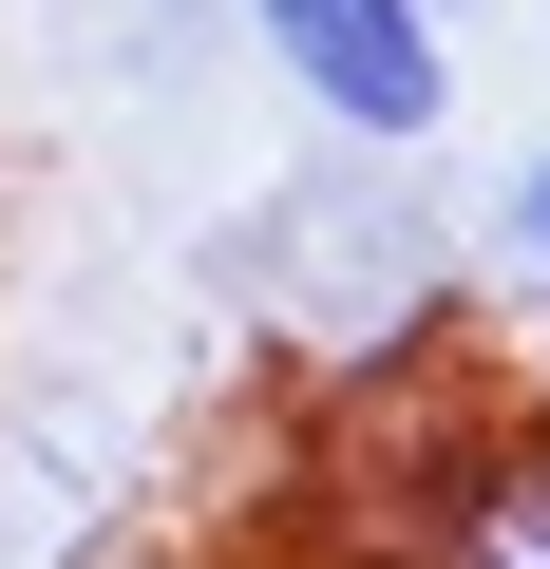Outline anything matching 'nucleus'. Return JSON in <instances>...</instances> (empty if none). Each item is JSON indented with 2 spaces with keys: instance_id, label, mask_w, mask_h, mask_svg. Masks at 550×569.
<instances>
[{
  "instance_id": "obj_4",
  "label": "nucleus",
  "mask_w": 550,
  "mask_h": 569,
  "mask_svg": "<svg viewBox=\"0 0 550 569\" xmlns=\"http://www.w3.org/2000/svg\"><path fill=\"white\" fill-rule=\"evenodd\" d=\"M58 39H77L114 96H190L209 58H247V39H228V0H58Z\"/></svg>"
},
{
  "instance_id": "obj_6",
  "label": "nucleus",
  "mask_w": 550,
  "mask_h": 569,
  "mask_svg": "<svg viewBox=\"0 0 550 569\" xmlns=\"http://www.w3.org/2000/svg\"><path fill=\"white\" fill-rule=\"evenodd\" d=\"M437 20H474V0H437Z\"/></svg>"
},
{
  "instance_id": "obj_5",
  "label": "nucleus",
  "mask_w": 550,
  "mask_h": 569,
  "mask_svg": "<svg viewBox=\"0 0 550 569\" xmlns=\"http://www.w3.org/2000/svg\"><path fill=\"white\" fill-rule=\"evenodd\" d=\"M474 266L512 284V305H550V133L493 171V209H474Z\"/></svg>"
},
{
  "instance_id": "obj_1",
  "label": "nucleus",
  "mask_w": 550,
  "mask_h": 569,
  "mask_svg": "<svg viewBox=\"0 0 550 569\" xmlns=\"http://www.w3.org/2000/svg\"><path fill=\"white\" fill-rule=\"evenodd\" d=\"M190 266H209L228 342L286 399H399V380L474 361V305H493V266L437 209V171L418 152H361V133H323L304 171H266Z\"/></svg>"
},
{
  "instance_id": "obj_2",
  "label": "nucleus",
  "mask_w": 550,
  "mask_h": 569,
  "mask_svg": "<svg viewBox=\"0 0 550 569\" xmlns=\"http://www.w3.org/2000/svg\"><path fill=\"white\" fill-rule=\"evenodd\" d=\"M361 418V569H550V380H399Z\"/></svg>"
},
{
  "instance_id": "obj_3",
  "label": "nucleus",
  "mask_w": 550,
  "mask_h": 569,
  "mask_svg": "<svg viewBox=\"0 0 550 569\" xmlns=\"http://www.w3.org/2000/svg\"><path fill=\"white\" fill-rule=\"evenodd\" d=\"M228 39L304 133H361V152H437L474 114V58L437 0H228Z\"/></svg>"
}]
</instances>
